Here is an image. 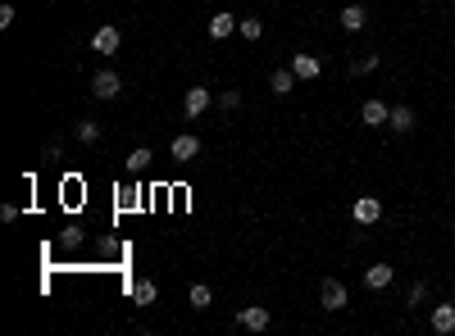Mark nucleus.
<instances>
[{
    "mask_svg": "<svg viewBox=\"0 0 455 336\" xmlns=\"http://www.w3.org/2000/svg\"><path fill=\"white\" fill-rule=\"evenodd\" d=\"M319 305L328 309V314H341V309L351 305V295H346V286H341L337 278H328L324 286H319Z\"/></svg>",
    "mask_w": 455,
    "mask_h": 336,
    "instance_id": "nucleus-1",
    "label": "nucleus"
},
{
    "mask_svg": "<svg viewBox=\"0 0 455 336\" xmlns=\"http://www.w3.org/2000/svg\"><path fill=\"white\" fill-rule=\"evenodd\" d=\"M351 218L360 223V228H374V223L383 218V200H378V195H355V205H351Z\"/></svg>",
    "mask_w": 455,
    "mask_h": 336,
    "instance_id": "nucleus-2",
    "label": "nucleus"
},
{
    "mask_svg": "<svg viewBox=\"0 0 455 336\" xmlns=\"http://www.w3.org/2000/svg\"><path fill=\"white\" fill-rule=\"evenodd\" d=\"M119 46H123V32L114 28V23H101V28L91 32V51H101V55H119Z\"/></svg>",
    "mask_w": 455,
    "mask_h": 336,
    "instance_id": "nucleus-3",
    "label": "nucleus"
},
{
    "mask_svg": "<svg viewBox=\"0 0 455 336\" xmlns=\"http://www.w3.org/2000/svg\"><path fill=\"white\" fill-rule=\"evenodd\" d=\"M119 91H123V78H119V73L101 68V73H96V78H91V96H96V101H114Z\"/></svg>",
    "mask_w": 455,
    "mask_h": 336,
    "instance_id": "nucleus-4",
    "label": "nucleus"
},
{
    "mask_svg": "<svg viewBox=\"0 0 455 336\" xmlns=\"http://www.w3.org/2000/svg\"><path fill=\"white\" fill-rule=\"evenodd\" d=\"M205 109H210V86H187V96H182V114L201 118Z\"/></svg>",
    "mask_w": 455,
    "mask_h": 336,
    "instance_id": "nucleus-5",
    "label": "nucleus"
},
{
    "mask_svg": "<svg viewBox=\"0 0 455 336\" xmlns=\"http://www.w3.org/2000/svg\"><path fill=\"white\" fill-rule=\"evenodd\" d=\"M291 73H296L301 82H314L319 73H324V59L310 55V51H301V55H291Z\"/></svg>",
    "mask_w": 455,
    "mask_h": 336,
    "instance_id": "nucleus-6",
    "label": "nucleus"
},
{
    "mask_svg": "<svg viewBox=\"0 0 455 336\" xmlns=\"http://www.w3.org/2000/svg\"><path fill=\"white\" fill-rule=\"evenodd\" d=\"M387 118H391L387 101H364L360 105V123H364V128H387Z\"/></svg>",
    "mask_w": 455,
    "mask_h": 336,
    "instance_id": "nucleus-7",
    "label": "nucleus"
},
{
    "mask_svg": "<svg viewBox=\"0 0 455 336\" xmlns=\"http://www.w3.org/2000/svg\"><path fill=\"white\" fill-rule=\"evenodd\" d=\"M169 151H174V159H178V164H191V159L201 155V136L182 132V136H174V141H169Z\"/></svg>",
    "mask_w": 455,
    "mask_h": 336,
    "instance_id": "nucleus-8",
    "label": "nucleus"
},
{
    "mask_svg": "<svg viewBox=\"0 0 455 336\" xmlns=\"http://www.w3.org/2000/svg\"><path fill=\"white\" fill-rule=\"evenodd\" d=\"M428 327L437 336H451L455 332V305H433V314H428Z\"/></svg>",
    "mask_w": 455,
    "mask_h": 336,
    "instance_id": "nucleus-9",
    "label": "nucleus"
},
{
    "mask_svg": "<svg viewBox=\"0 0 455 336\" xmlns=\"http://www.w3.org/2000/svg\"><path fill=\"white\" fill-rule=\"evenodd\" d=\"M391 278H396V268H391V264H369L364 268V286H369V291H387Z\"/></svg>",
    "mask_w": 455,
    "mask_h": 336,
    "instance_id": "nucleus-10",
    "label": "nucleus"
},
{
    "mask_svg": "<svg viewBox=\"0 0 455 336\" xmlns=\"http://www.w3.org/2000/svg\"><path fill=\"white\" fill-rule=\"evenodd\" d=\"M237 322H241L246 332H264V327H269V322H274V318H269V309H264V305H246L241 314H237Z\"/></svg>",
    "mask_w": 455,
    "mask_h": 336,
    "instance_id": "nucleus-11",
    "label": "nucleus"
},
{
    "mask_svg": "<svg viewBox=\"0 0 455 336\" xmlns=\"http://www.w3.org/2000/svg\"><path fill=\"white\" fill-rule=\"evenodd\" d=\"M387 128L396 132V136L414 132V109H410V105H391V118H387Z\"/></svg>",
    "mask_w": 455,
    "mask_h": 336,
    "instance_id": "nucleus-12",
    "label": "nucleus"
},
{
    "mask_svg": "<svg viewBox=\"0 0 455 336\" xmlns=\"http://www.w3.org/2000/svg\"><path fill=\"white\" fill-rule=\"evenodd\" d=\"M237 14H210V36H214V41H228V36L232 32H237Z\"/></svg>",
    "mask_w": 455,
    "mask_h": 336,
    "instance_id": "nucleus-13",
    "label": "nucleus"
},
{
    "mask_svg": "<svg viewBox=\"0 0 455 336\" xmlns=\"http://www.w3.org/2000/svg\"><path fill=\"white\" fill-rule=\"evenodd\" d=\"M155 295H159V291H155L151 278H137V282H132V305H137V309H151Z\"/></svg>",
    "mask_w": 455,
    "mask_h": 336,
    "instance_id": "nucleus-14",
    "label": "nucleus"
},
{
    "mask_svg": "<svg viewBox=\"0 0 455 336\" xmlns=\"http://www.w3.org/2000/svg\"><path fill=\"white\" fill-rule=\"evenodd\" d=\"M337 19H341V28H346V32H364V23H369V9H364V5H346Z\"/></svg>",
    "mask_w": 455,
    "mask_h": 336,
    "instance_id": "nucleus-15",
    "label": "nucleus"
},
{
    "mask_svg": "<svg viewBox=\"0 0 455 336\" xmlns=\"http://www.w3.org/2000/svg\"><path fill=\"white\" fill-rule=\"evenodd\" d=\"M73 136H78L82 146H101V123H96V118H78V123H73Z\"/></svg>",
    "mask_w": 455,
    "mask_h": 336,
    "instance_id": "nucleus-16",
    "label": "nucleus"
},
{
    "mask_svg": "<svg viewBox=\"0 0 455 336\" xmlns=\"http://www.w3.org/2000/svg\"><path fill=\"white\" fill-rule=\"evenodd\" d=\"M296 73H291V68H274V78H269V91H274V96H287V91H296Z\"/></svg>",
    "mask_w": 455,
    "mask_h": 336,
    "instance_id": "nucleus-17",
    "label": "nucleus"
},
{
    "mask_svg": "<svg viewBox=\"0 0 455 336\" xmlns=\"http://www.w3.org/2000/svg\"><path fill=\"white\" fill-rule=\"evenodd\" d=\"M151 164H155L151 146H137V151L128 155V173H132V178H137V173H146V168H151Z\"/></svg>",
    "mask_w": 455,
    "mask_h": 336,
    "instance_id": "nucleus-18",
    "label": "nucleus"
},
{
    "mask_svg": "<svg viewBox=\"0 0 455 336\" xmlns=\"http://www.w3.org/2000/svg\"><path fill=\"white\" fill-rule=\"evenodd\" d=\"M187 300H191V309H210V305H214V291H210V286H205V282H191Z\"/></svg>",
    "mask_w": 455,
    "mask_h": 336,
    "instance_id": "nucleus-19",
    "label": "nucleus"
},
{
    "mask_svg": "<svg viewBox=\"0 0 455 336\" xmlns=\"http://www.w3.org/2000/svg\"><path fill=\"white\" fill-rule=\"evenodd\" d=\"M237 32L246 36V41H260V36H264V23H260V19H255V14H246V19L237 23Z\"/></svg>",
    "mask_w": 455,
    "mask_h": 336,
    "instance_id": "nucleus-20",
    "label": "nucleus"
},
{
    "mask_svg": "<svg viewBox=\"0 0 455 336\" xmlns=\"http://www.w3.org/2000/svg\"><path fill=\"white\" fill-rule=\"evenodd\" d=\"M374 68H378V55H364V59H355V64H351L355 78H364V73H374Z\"/></svg>",
    "mask_w": 455,
    "mask_h": 336,
    "instance_id": "nucleus-21",
    "label": "nucleus"
},
{
    "mask_svg": "<svg viewBox=\"0 0 455 336\" xmlns=\"http://www.w3.org/2000/svg\"><path fill=\"white\" fill-rule=\"evenodd\" d=\"M82 236H87V232H82V228H64V236H59V241H64L69 250H73V245H82Z\"/></svg>",
    "mask_w": 455,
    "mask_h": 336,
    "instance_id": "nucleus-22",
    "label": "nucleus"
},
{
    "mask_svg": "<svg viewBox=\"0 0 455 336\" xmlns=\"http://www.w3.org/2000/svg\"><path fill=\"white\" fill-rule=\"evenodd\" d=\"M219 105H224V109H241V96L237 91H224V96H219Z\"/></svg>",
    "mask_w": 455,
    "mask_h": 336,
    "instance_id": "nucleus-23",
    "label": "nucleus"
},
{
    "mask_svg": "<svg viewBox=\"0 0 455 336\" xmlns=\"http://www.w3.org/2000/svg\"><path fill=\"white\" fill-rule=\"evenodd\" d=\"M14 19H19V9H14V5H0V28H9Z\"/></svg>",
    "mask_w": 455,
    "mask_h": 336,
    "instance_id": "nucleus-24",
    "label": "nucleus"
},
{
    "mask_svg": "<svg viewBox=\"0 0 455 336\" xmlns=\"http://www.w3.org/2000/svg\"><path fill=\"white\" fill-rule=\"evenodd\" d=\"M424 295H428V286L414 282V286H410V305H424Z\"/></svg>",
    "mask_w": 455,
    "mask_h": 336,
    "instance_id": "nucleus-25",
    "label": "nucleus"
}]
</instances>
